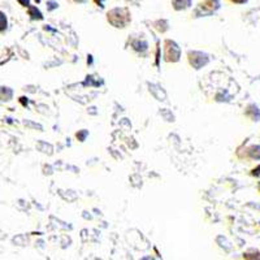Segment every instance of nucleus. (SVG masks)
Listing matches in <instances>:
<instances>
[{
	"instance_id": "1",
	"label": "nucleus",
	"mask_w": 260,
	"mask_h": 260,
	"mask_svg": "<svg viewBox=\"0 0 260 260\" xmlns=\"http://www.w3.org/2000/svg\"><path fill=\"white\" fill-rule=\"evenodd\" d=\"M108 21L116 27H124L130 21V16L126 9H113L108 12Z\"/></svg>"
},
{
	"instance_id": "2",
	"label": "nucleus",
	"mask_w": 260,
	"mask_h": 260,
	"mask_svg": "<svg viewBox=\"0 0 260 260\" xmlns=\"http://www.w3.org/2000/svg\"><path fill=\"white\" fill-rule=\"evenodd\" d=\"M164 56L167 61H178L180 59V48L176 45L175 42L167 41L166 42V50H164Z\"/></svg>"
},
{
	"instance_id": "3",
	"label": "nucleus",
	"mask_w": 260,
	"mask_h": 260,
	"mask_svg": "<svg viewBox=\"0 0 260 260\" xmlns=\"http://www.w3.org/2000/svg\"><path fill=\"white\" fill-rule=\"evenodd\" d=\"M219 7V0H203V2L199 4L198 9H197V13L201 12V15H210V13L217 11Z\"/></svg>"
},
{
	"instance_id": "4",
	"label": "nucleus",
	"mask_w": 260,
	"mask_h": 260,
	"mask_svg": "<svg viewBox=\"0 0 260 260\" xmlns=\"http://www.w3.org/2000/svg\"><path fill=\"white\" fill-rule=\"evenodd\" d=\"M189 61L192 67H197V61H199V67L202 65L207 64L208 59H207V55H204L202 52H190L189 53Z\"/></svg>"
},
{
	"instance_id": "5",
	"label": "nucleus",
	"mask_w": 260,
	"mask_h": 260,
	"mask_svg": "<svg viewBox=\"0 0 260 260\" xmlns=\"http://www.w3.org/2000/svg\"><path fill=\"white\" fill-rule=\"evenodd\" d=\"M172 3L177 11H180V9L189 8L191 6V0H172Z\"/></svg>"
},
{
	"instance_id": "6",
	"label": "nucleus",
	"mask_w": 260,
	"mask_h": 260,
	"mask_svg": "<svg viewBox=\"0 0 260 260\" xmlns=\"http://www.w3.org/2000/svg\"><path fill=\"white\" fill-rule=\"evenodd\" d=\"M248 152H250V157H251V159H260V146H252Z\"/></svg>"
},
{
	"instance_id": "7",
	"label": "nucleus",
	"mask_w": 260,
	"mask_h": 260,
	"mask_svg": "<svg viewBox=\"0 0 260 260\" xmlns=\"http://www.w3.org/2000/svg\"><path fill=\"white\" fill-rule=\"evenodd\" d=\"M7 29V17L3 12H0V31Z\"/></svg>"
},
{
	"instance_id": "8",
	"label": "nucleus",
	"mask_w": 260,
	"mask_h": 260,
	"mask_svg": "<svg viewBox=\"0 0 260 260\" xmlns=\"http://www.w3.org/2000/svg\"><path fill=\"white\" fill-rule=\"evenodd\" d=\"M229 2H232L234 4H245L247 0H229Z\"/></svg>"
},
{
	"instance_id": "9",
	"label": "nucleus",
	"mask_w": 260,
	"mask_h": 260,
	"mask_svg": "<svg viewBox=\"0 0 260 260\" xmlns=\"http://www.w3.org/2000/svg\"><path fill=\"white\" fill-rule=\"evenodd\" d=\"M74 2H76V3H85L86 0H74Z\"/></svg>"
},
{
	"instance_id": "10",
	"label": "nucleus",
	"mask_w": 260,
	"mask_h": 260,
	"mask_svg": "<svg viewBox=\"0 0 260 260\" xmlns=\"http://www.w3.org/2000/svg\"><path fill=\"white\" fill-rule=\"evenodd\" d=\"M96 3H101V7H103V0H95Z\"/></svg>"
}]
</instances>
